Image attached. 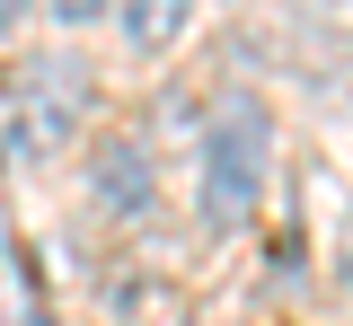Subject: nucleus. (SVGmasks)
I'll return each instance as SVG.
<instances>
[{"label": "nucleus", "mask_w": 353, "mask_h": 326, "mask_svg": "<svg viewBox=\"0 0 353 326\" xmlns=\"http://www.w3.org/2000/svg\"><path fill=\"white\" fill-rule=\"evenodd\" d=\"M265 159H274V124H265L256 97L221 106L212 133H203V221L212 230H239L265 203Z\"/></svg>", "instance_id": "obj_1"}, {"label": "nucleus", "mask_w": 353, "mask_h": 326, "mask_svg": "<svg viewBox=\"0 0 353 326\" xmlns=\"http://www.w3.org/2000/svg\"><path fill=\"white\" fill-rule=\"evenodd\" d=\"M88 115V62H71V53H44L36 71H27V89H18V115L0 124V159L9 168H36V159H53L62 141L80 133Z\"/></svg>", "instance_id": "obj_2"}, {"label": "nucleus", "mask_w": 353, "mask_h": 326, "mask_svg": "<svg viewBox=\"0 0 353 326\" xmlns=\"http://www.w3.org/2000/svg\"><path fill=\"white\" fill-rule=\"evenodd\" d=\"M88 186H97V203H106V212H141V203L159 194L150 150H141V141H106V150H97V168H88Z\"/></svg>", "instance_id": "obj_3"}, {"label": "nucleus", "mask_w": 353, "mask_h": 326, "mask_svg": "<svg viewBox=\"0 0 353 326\" xmlns=\"http://www.w3.org/2000/svg\"><path fill=\"white\" fill-rule=\"evenodd\" d=\"M194 18V0H124V45L132 53H168Z\"/></svg>", "instance_id": "obj_4"}, {"label": "nucleus", "mask_w": 353, "mask_h": 326, "mask_svg": "<svg viewBox=\"0 0 353 326\" xmlns=\"http://www.w3.org/2000/svg\"><path fill=\"white\" fill-rule=\"evenodd\" d=\"M318 27H336V36H353V0H301Z\"/></svg>", "instance_id": "obj_5"}, {"label": "nucleus", "mask_w": 353, "mask_h": 326, "mask_svg": "<svg viewBox=\"0 0 353 326\" xmlns=\"http://www.w3.org/2000/svg\"><path fill=\"white\" fill-rule=\"evenodd\" d=\"M44 9H53L62 27H88V18H106V0H44Z\"/></svg>", "instance_id": "obj_6"}, {"label": "nucleus", "mask_w": 353, "mask_h": 326, "mask_svg": "<svg viewBox=\"0 0 353 326\" xmlns=\"http://www.w3.org/2000/svg\"><path fill=\"white\" fill-rule=\"evenodd\" d=\"M27 27V0H0V36H18Z\"/></svg>", "instance_id": "obj_7"}, {"label": "nucleus", "mask_w": 353, "mask_h": 326, "mask_svg": "<svg viewBox=\"0 0 353 326\" xmlns=\"http://www.w3.org/2000/svg\"><path fill=\"white\" fill-rule=\"evenodd\" d=\"M0 124H9V97H0Z\"/></svg>", "instance_id": "obj_8"}]
</instances>
